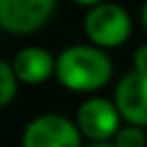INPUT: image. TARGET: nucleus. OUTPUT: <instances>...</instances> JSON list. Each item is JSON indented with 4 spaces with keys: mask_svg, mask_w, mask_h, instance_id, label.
<instances>
[{
    "mask_svg": "<svg viewBox=\"0 0 147 147\" xmlns=\"http://www.w3.org/2000/svg\"><path fill=\"white\" fill-rule=\"evenodd\" d=\"M54 74L65 89L89 93L108 84L113 63L97 46H71L59 54Z\"/></svg>",
    "mask_w": 147,
    "mask_h": 147,
    "instance_id": "f257e3e1",
    "label": "nucleus"
},
{
    "mask_svg": "<svg viewBox=\"0 0 147 147\" xmlns=\"http://www.w3.org/2000/svg\"><path fill=\"white\" fill-rule=\"evenodd\" d=\"M132 30V20L128 11L119 5H102L91 7V11L84 18V32L89 41L97 48H119L125 43Z\"/></svg>",
    "mask_w": 147,
    "mask_h": 147,
    "instance_id": "f03ea898",
    "label": "nucleus"
},
{
    "mask_svg": "<svg viewBox=\"0 0 147 147\" xmlns=\"http://www.w3.org/2000/svg\"><path fill=\"white\" fill-rule=\"evenodd\" d=\"M22 147H82V134L67 117L41 115L24 128Z\"/></svg>",
    "mask_w": 147,
    "mask_h": 147,
    "instance_id": "7ed1b4c3",
    "label": "nucleus"
},
{
    "mask_svg": "<svg viewBox=\"0 0 147 147\" xmlns=\"http://www.w3.org/2000/svg\"><path fill=\"white\" fill-rule=\"evenodd\" d=\"M76 125L80 134L93 143H108L121 128V115L115 102L104 97H91L82 102L76 113Z\"/></svg>",
    "mask_w": 147,
    "mask_h": 147,
    "instance_id": "20e7f679",
    "label": "nucleus"
},
{
    "mask_svg": "<svg viewBox=\"0 0 147 147\" xmlns=\"http://www.w3.org/2000/svg\"><path fill=\"white\" fill-rule=\"evenodd\" d=\"M56 0H0V28L11 35H30L52 18Z\"/></svg>",
    "mask_w": 147,
    "mask_h": 147,
    "instance_id": "39448f33",
    "label": "nucleus"
},
{
    "mask_svg": "<svg viewBox=\"0 0 147 147\" xmlns=\"http://www.w3.org/2000/svg\"><path fill=\"white\" fill-rule=\"evenodd\" d=\"M115 104L121 119L132 125L147 128V76L130 71L119 80L115 89Z\"/></svg>",
    "mask_w": 147,
    "mask_h": 147,
    "instance_id": "423d86ee",
    "label": "nucleus"
},
{
    "mask_svg": "<svg viewBox=\"0 0 147 147\" xmlns=\"http://www.w3.org/2000/svg\"><path fill=\"white\" fill-rule=\"evenodd\" d=\"M13 71L20 82L41 84L56 69V59L43 48H24L13 59Z\"/></svg>",
    "mask_w": 147,
    "mask_h": 147,
    "instance_id": "0eeeda50",
    "label": "nucleus"
},
{
    "mask_svg": "<svg viewBox=\"0 0 147 147\" xmlns=\"http://www.w3.org/2000/svg\"><path fill=\"white\" fill-rule=\"evenodd\" d=\"M18 76L13 71V65L0 59V106H7L13 102L18 93Z\"/></svg>",
    "mask_w": 147,
    "mask_h": 147,
    "instance_id": "6e6552de",
    "label": "nucleus"
},
{
    "mask_svg": "<svg viewBox=\"0 0 147 147\" xmlns=\"http://www.w3.org/2000/svg\"><path fill=\"white\" fill-rule=\"evenodd\" d=\"M113 145L115 147H147V134L141 125H123L119 128V132L113 138Z\"/></svg>",
    "mask_w": 147,
    "mask_h": 147,
    "instance_id": "1a4fd4ad",
    "label": "nucleus"
},
{
    "mask_svg": "<svg viewBox=\"0 0 147 147\" xmlns=\"http://www.w3.org/2000/svg\"><path fill=\"white\" fill-rule=\"evenodd\" d=\"M134 71L147 76V43H143V46L134 52Z\"/></svg>",
    "mask_w": 147,
    "mask_h": 147,
    "instance_id": "9d476101",
    "label": "nucleus"
},
{
    "mask_svg": "<svg viewBox=\"0 0 147 147\" xmlns=\"http://www.w3.org/2000/svg\"><path fill=\"white\" fill-rule=\"evenodd\" d=\"M74 2H78L82 7H95V5H102L104 0H74Z\"/></svg>",
    "mask_w": 147,
    "mask_h": 147,
    "instance_id": "9b49d317",
    "label": "nucleus"
},
{
    "mask_svg": "<svg viewBox=\"0 0 147 147\" xmlns=\"http://www.w3.org/2000/svg\"><path fill=\"white\" fill-rule=\"evenodd\" d=\"M141 22H143V26H145V30H147V2L143 5V11H141Z\"/></svg>",
    "mask_w": 147,
    "mask_h": 147,
    "instance_id": "f8f14e48",
    "label": "nucleus"
},
{
    "mask_svg": "<svg viewBox=\"0 0 147 147\" xmlns=\"http://www.w3.org/2000/svg\"><path fill=\"white\" fill-rule=\"evenodd\" d=\"M87 147H115L113 143H91V145H87Z\"/></svg>",
    "mask_w": 147,
    "mask_h": 147,
    "instance_id": "ddd939ff",
    "label": "nucleus"
}]
</instances>
